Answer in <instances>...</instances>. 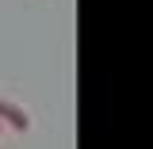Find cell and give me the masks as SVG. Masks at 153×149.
<instances>
[{
	"instance_id": "6da1fadb",
	"label": "cell",
	"mask_w": 153,
	"mask_h": 149,
	"mask_svg": "<svg viewBox=\"0 0 153 149\" xmlns=\"http://www.w3.org/2000/svg\"><path fill=\"white\" fill-rule=\"evenodd\" d=\"M0 122H4V126H12L16 134H27V130H31V115L23 111L19 103H12L8 96H0Z\"/></svg>"
},
{
	"instance_id": "7a4b0ae2",
	"label": "cell",
	"mask_w": 153,
	"mask_h": 149,
	"mask_svg": "<svg viewBox=\"0 0 153 149\" xmlns=\"http://www.w3.org/2000/svg\"><path fill=\"white\" fill-rule=\"evenodd\" d=\"M0 134H4V122H0Z\"/></svg>"
}]
</instances>
